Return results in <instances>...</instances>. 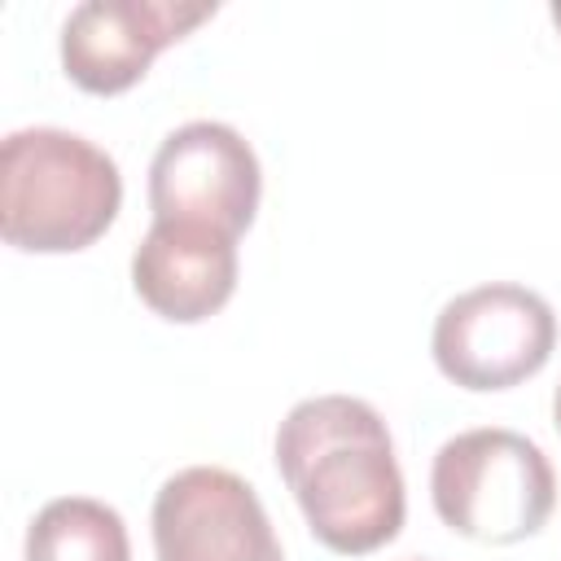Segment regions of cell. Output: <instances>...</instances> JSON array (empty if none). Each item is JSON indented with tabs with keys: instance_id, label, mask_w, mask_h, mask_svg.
<instances>
[{
	"instance_id": "2",
	"label": "cell",
	"mask_w": 561,
	"mask_h": 561,
	"mask_svg": "<svg viewBox=\"0 0 561 561\" xmlns=\"http://www.w3.org/2000/svg\"><path fill=\"white\" fill-rule=\"evenodd\" d=\"M123 206L118 162L79 131L22 127L0 145V237L26 254H75Z\"/></svg>"
},
{
	"instance_id": "6",
	"label": "cell",
	"mask_w": 561,
	"mask_h": 561,
	"mask_svg": "<svg viewBox=\"0 0 561 561\" xmlns=\"http://www.w3.org/2000/svg\"><path fill=\"white\" fill-rule=\"evenodd\" d=\"M158 561H285L263 500L219 465H188L153 495Z\"/></svg>"
},
{
	"instance_id": "4",
	"label": "cell",
	"mask_w": 561,
	"mask_h": 561,
	"mask_svg": "<svg viewBox=\"0 0 561 561\" xmlns=\"http://www.w3.org/2000/svg\"><path fill=\"white\" fill-rule=\"evenodd\" d=\"M557 346V316L543 294L491 280L443 302L430 351L438 373L473 394L508 390L535 377Z\"/></svg>"
},
{
	"instance_id": "3",
	"label": "cell",
	"mask_w": 561,
	"mask_h": 561,
	"mask_svg": "<svg viewBox=\"0 0 561 561\" xmlns=\"http://www.w3.org/2000/svg\"><path fill=\"white\" fill-rule=\"evenodd\" d=\"M430 500L443 526L473 543H522L548 526L557 508V473L535 438L482 425L438 447L430 465Z\"/></svg>"
},
{
	"instance_id": "8",
	"label": "cell",
	"mask_w": 561,
	"mask_h": 561,
	"mask_svg": "<svg viewBox=\"0 0 561 561\" xmlns=\"http://www.w3.org/2000/svg\"><path fill=\"white\" fill-rule=\"evenodd\" d=\"M131 289L171 324L210 320L237 289V237L206 224L153 219L131 254Z\"/></svg>"
},
{
	"instance_id": "12",
	"label": "cell",
	"mask_w": 561,
	"mask_h": 561,
	"mask_svg": "<svg viewBox=\"0 0 561 561\" xmlns=\"http://www.w3.org/2000/svg\"><path fill=\"white\" fill-rule=\"evenodd\" d=\"M408 561H416V557H408Z\"/></svg>"
},
{
	"instance_id": "9",
	"label": "cell",
	"mask_w": 561,
	"mask_h": 561,
	"mask_svg": "<svg viewBox=\"0 0 561 561\" xmlns=\"http://www.w3.org/2000/svg\"><path fill=\"white\" fill-rule=\"evenodd\" d=\"M26 561H131L127 522L92 495H57L26 526Z\"/></svg>"
},
{
	"instance_id": "10",
	"label": "cell",
	"mask_w": 561,
	"mask_h": 561,
	"mask_svg": "<svg viewBox=\"0 0 561 561\" xmlns=\"http://www.w3.org/2000/svg\"><path fill=\"white\" fill-rule=\"evenodd\" d=\"M552 421H557V430H561V386H557V394H552Z\"/></svg>"
},
{
	"instance_id": "7",
	"label": "cell",
	"mask_w": 561,
	"mask_h": 561,
	"mask_svg": "<svg viewBox=\"0 0 561 561\" xmlns=\"http://www.w3.org/2000/svg\"><path fill=\"white\" fill-rule=\"evenodd\" d=\"M210 18V0H83L61 22V70L92 96H118Z\"/></svg>"
},
{
	"instance_id": "5",
	"label": "cell",
	"mask_w": 561,
	"mask_h": 561,
	"mask_svg": "<svg viewBox=\"0 0 561 561\" xmlns=\"http://www.w3.org/2000/svg\"><path fill=\"white\" fill-rule=\"evenodd\" d=\"M263 197V171L250 140L215 118H193L158 145L149 162V210L153 219L206 224L241 237Z\"/></svg>"
},
{
	"instance_id": "1",
	"label": "cell",
	"mask_w": 561,
	"mask_h": 561,
	"mask_svg": "<svg viewBox=\"0 0 561 561\" xmlns=\"http://www.w3.org/2000/svg\"><path fill=\"white\" fill-rule=\"evenodd\" d=\"M276 469L307 530L342 557L386 548L408 513L403 469L381 412L355 394H316L285 412Z\"/></svg>"
},
{
	"instance_id": "11",
	"label": "cell",
	"mask_w": 561,
	"mask_h": 561,
	"mask_svg": "<svg viewBox=\"0 0 561 561\" xmlns=\"http://www.w3.org/2000/svg\"><path fill=\"white\" fill-rule=\"evenodd\" d=\"M552 22H557V31H561V4H552Z\"/></svg>"
}]
</instances>
